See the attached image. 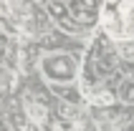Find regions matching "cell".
I'll use <instances>...</instances> for the list:
<instances>
[{
    "label": "cell",
    "mask_w": 134,
    "mask_h": 131,
    "mask_svg": "<svg viewBox=\"0 0 134 131\" xmlns=\"http://www.w3.org/2000/svg\"><path fill=\"white\" fill-rule=\"evenodd\" d=\"M101 20H104V28H106L109 35H114V38H129V33H127V8H119L116 0H111V5L104 8Z\"/></svg>",
    "instance_id": "cell-1"
},
{
    "label": "cell",
    "mask_w": 134,
    "mask_h": 131,
    "mask_svg": "<svg viewBox=\"0 0 134 131\" xmlns=\"http://www.w3.org/2000/svg\"><path fill=\"white\" fill-rule=\"evenodd\" d=\"M74 71H76V63L71 56H48V58H43V73L53 81L74 78Z\"/></svg>",
    "instance_id": "cell-2"
},
{
    "label": "cell",
    "mask_w": 134,
    "mask_h": 131,
    "mask_svg": "<svg viewBox=\"0 0 134 131\" xmlns=\"http://www.w3.org/2000/svg\"><path fill=\"white\" fill-rule=\"evenodd\" d=\"M28 114H30V118H33L36 124H41L46 118V106H41V103H28Z\"/></svg>",
    "instance_id": "cell-3"
},
{
    "label": "cell",
    "mask_w": 134,
    "mask_h": 131,
    "mask_svg": "<svg viewBox=\"0 0 134 131\" xmlns=\"http://www.w3.org/2000/svg\"><path fill=\"white\" fill-rule=\"evenodd\" d=\"M94 103H99V106H106V103H111V93H106V91H101V93H96L94 98H91Z\"/></svg>",
    "instance_id": "cell-4"
},
{
    "label": "cell",
    "mask_w": 134,
    "mask_h": 131,
    "mask_svg": "<svg viewBox=\"0 0 134 131\" xmlns=\"http://www.w3.org/2000/svg\"><path fill=\"white\" fill-rule=\"evenodd\" d=\"M132 3H134V0H132Z\"/></svg>",
    "instance_id": "cell-5"
},
{
    "label": "cell",
    "mask_w": 134,
    "mask_h": 131,
    "mask_svg": "<svg viewBox=\"0 0 134 131\" xmlns=\"http://www.w3.org/2000/svg\"><path fill=\"white\" fill-rule=\"evenodd\" d=\"M132 5H134V3H132Z\"/></svg>",
    "instance_id": "cell-6"
}]
</instances>
